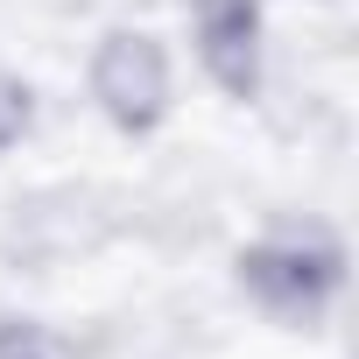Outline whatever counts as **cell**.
I'll use <instances>...</instances> for the list:
<instances>
[{
  "instance_id": "obj_1",
  "label": "cell",
  "mask_w": 359,
  "mask_h": 359,
  "mask_svg": "<svg viewBox=\"0 0 359 359\" xmlns=\"http://www.w3.org/2000/svg\"><path fill=\"white\" fill-rule=\"evenodd\" d=\"M345 268H352L345 240L324 219H303V226H268L261 240H247L233 254V289L282 331H317L345 296Z\"/></svg>"
},
{
  "instance_id": "obj_3",
  "label": "cell",
  "mask_w": 359,
  "mask_h": 359,
  "mask_svg": "<svg viewBox=\"0 0 359 359\" xmlns=\"http://www.w3.org/2000/svg\"><path fill=\"white\" fill-rule=\"evenodd\" d=\"M191 57L219 99L254 106L268 85V8L261 0H191Z\"/></svg>"
},
{
  "instance_id": "obj_2",
  "label": "cell",
  "mask_w": 359,
  "mask_h": 359,
  "mask_svg": "<svg viewBox=\"0 0 359 359\" xmlns=\"http://www.w3.org/2000/svg\"><path fill=\"white\" fill-rule=\"evenodd\" d=\"M85 92L99 106V120L127 141H148L169 113H176V64L169 43L141 22H113L99 29L92 57H85Z\"/></svg>"
},
{
  "instance_id": "obj_4",
  "label": "cell",
  "mask_w": 359,
  "mask_h": 359,
  "mask_svg": "<svg viewBox=\"0 0 359 359\" xmlns=\"http://www.w3.org/2000/svg\"><path fill=\"white\" fill-rule=\"evenodd\" d=\"M0 359H85L50 317H29V310H0Z\"/></svg>"
},
{
  "instance_id": "obj_5",
  "label": "cell",
  "mask_w": 359,
  "mask_h": 359,
  "mask_svg": "<svg viewBox=\"0 0 359 359\" xmlns=\"http://www.w3.org/2000/svg\"><path fill=\"white\" fill-rule=\"evenodd\" d=\"M29 127H36V85L0 64V155H15L29 141Z\"/></svg>"
}]
</instances>
